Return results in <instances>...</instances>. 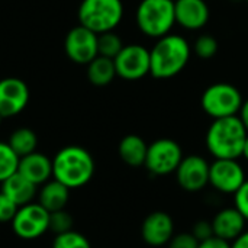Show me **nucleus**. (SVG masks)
<instances>
[{
	"label": "nucleus",
	"mask_w": 248,
	"mask_h": 248,
	"mask_svg": "<svg viewBox=\"0 0 248 248\" xmlns=\"http://www.w3.org/2000/svg\"><path fill=\"white\" fill-rule=\"evenodd\" d=\"M234 206L244 217L248 222V179L243 183V186L234 193Z\"/></svg>",
	"instance_id": "30"
},
{
	"label": "nucleus",
	"mask_w": 248,
	"mask_h": 248,
	"mask_svg": "<svg viewBox=\"0 0 248 248\" xmlns=\"http://www.w3.org/2000/svg\"><path fill=\"white\" fill-rule=\"evenodd\" d=\"M247 180L238 160L215 158L209 166V185L222 195H234Z\"/></svg>",
	"instance_id": "10"
},
{
	"label": "nucleus",
	"mask_w": 248,
	"mask_h": 248,
	"mask_svg": "<svg viewBox=\"0 0 248 248\" xmlns=\"http://www.w3.org/2000/svg\"><path fill=\"white\" fill-rule=\"evenodd\" d=\"M140 31L150 38H161L170 33L176 23L173 0H141L135 13Z\"/></svg>",
	"instance_id": "4"
},
{
	"label": "nucleus",
	"mask_w": 248,
	"mask_h": 248,
	"mask_svg": "<svg viewBox=\"0 0 248 248\" xmlns=\"http://www.w3.org/2000/svg\"><path fill=\"white\" fill-rule=\"evenodd\" d=\"M73 225H74L73 217L65 209L49 214V231L54 232L55 235L71 231Z\"/></svg>",
	"instance_id": "26"
},
{
	"label": "nucleus",
	"mask_w": 248,
	"mask_h": 248,
	"mask_svg": "<svg viewBox=\"0 0 248 248\" xmlns=\"http://www.w3.org/2000/svg\"><path fill=\"white\" fill-rule=\"evenodd\" d=\"M64 51L67 57L81 65H87L97 55V33L83 25L73 28L64 39Z\"/></svg>",
	"instance_id": "11"
},
{
	"label": "nucleus",
	"mask_w": 248,
	"mask_h": 248,
	"mask_svg": "<svg viewBox=\"0 0 248 248\" xmlns=\"http://www.w3.org/2000/svg\"><path fill=\"white\" fill-rule=\"evenodd\" d=\"M7 144L20 158L36 151L38 137L31 128H17L10 134Z\"/></svg>",
	"instance_id": "22"
},
{
	"label": "nucleus",
	"mask_w": 248,
	"mask_h": 248,
	"mask_svg": "<svg viewBox=\"0 0 248 248\" xmlns=\"http://www.w3.org/2000/svg\"><path fill=\"white\" fill-rule=\"evenodd\" d=\"M173 1H176V0H173Z\"/></svg>",
	"instance_id": "38"
},
{
	"label": "nucleus",
	"mask_w": 248,
	"mask_h": 248,
	"mask_svg": "<svg viewBox=\"0 0 248 248\" xmlns=\"http://www.w3.org/2000/svg\"><path fill=\"white\" fill-rule=\"evenodd\" d=\"M147 151H148V144L144 141V138L135 134L125 135L118 145V153L121 160L129 167L144 166L147 158Z\"/></svg>",
	"instance_id": "20"
},
{
	"label": "nucleus",
	"mask_w": 248,
	"mask_h": 248,
	"mask_svg": "<svg viewBox=\"0 0 248 248\" xmlns=\"http://www.w3.org/2000/svg\"><path fill=\"white\" fill-rule=\"evenodd\" d=\"M243 157L246 158L248 161V137L247 140H246V144H244V150H243Z\"/></svg>",
	"instance_id": "35"
},
{
	"label": "nucleus",
	"mask_w": 248,
	"mask_h": 248,
	"mask_svg": "<svg viewBox=\"0 0 248 248\" xmlns=\"http://www.w3.org/2000/svg\"><path fill=\"white\" fill-rule=\"evenodd\" d=\"M190 232L193 234V237H195L199 243H202V241H205V240H209L211 237H214L212 222L205 221V219H201V221L195 222V225H193V228H192Z\"/></svg>",
	"instance_id": "31"
},
{
	"label": "nucleus",
	"mask_w": 248,
	"mask_h": 248,
	"mask_svg": "<svg viewBox=\"0 0 248 248\" xmlns=\"http://www.w3.org/2000/svg\"><path fill=\"white\" fill-rule=\"evenodd\" d=\"M183 157V150L177 141L171 138H160L148 145L144 167L153 176H169L177 170Z\"/></svg>",
	"instance_id": "7"
},
{
	"label": "nucleus",
	"mask_w": 248,
	"mask_h": 248,
	"mask_svg": "<svg viewBox=\"0 0 248 248\" xmlns=\"http://www.w3.org/2000/svg\"><path fill=\"white\" fill-rule=\"evenodd\" d=\"M211 222L214 228V235L228 243H232L235 238H238L246 231L247 225V221L235 206L221 209L215 214Z\"/></svg>",
	"instance_id": "16"
},
{
	"label": "nucleus",
	"mask_w": 248,
	"mask_h": 248,
	"mask_svg": "<svg viewBox=\"0 0 248 248\" xmlns=\"http://www.w3.org/2000/svg\"><path fill=\"white\" fill-rule=\"evenodd\" d=\"M94 169L92 154L80 145L64 147L52 158V179L61 182L68 189L86 186L92 180Z\"/></svg>",
	"instance_id": "3"
},
{
	"label": "nucleus",
	"mask_w": 248,
	"mask_h": 248,
	"mask_svg": "<svg viewBox=\"0 0 248 248\" xmlns=\"http://www.w3.org/2000/svg\"><path fill=\"white\" fill-rule=\"evenodd\" d=\"M116 76L124 80H140L150 74L151 71V58L150 49L140 44L124 45L121 52L113 58Z\"/></svg>",
	"instance_id": "9"
},
{
	"label": "nucleus",
	"mask_w": 248,
	"mask_h": 248,
	"mask_svg": "<svg viewBox=\"0 0 248 248\" xmlns=\"http://www.w3.org/2000/svg\"><path fill=\"white\" fill-rule=\"evenodd\" d=\"M116 77L115 61L112 58H106L97 55L92 62L87 64V78L93 86L103 87L113 81Z\"/></svg>",
	"instance_id": "21"
},
{
	"label": "nucleus",
	"mask_w": 248,
	"mask_h": 248,
	"mask_svg": "<svg viewBox=\"0 0 248 248\" xmlns=\"http://www.w3.org/2000/svg\"><path fill=\"white\" fill-rule=\"evenodd\" d=\"M246 1H247V3H248V0H246Z\"/></svg>",
	"instance_id": "37"
},
{
	"label": "nucleus",
	"mask_w": 248,
	"mask_h": 248,
	"mask_svg": "<svg viewBox=\"0 0 248 248\" xmlns=\"http://www.w3.org/2000/svg\"><path fill=\"white\" fill-rule=\"evenodd\" d=\"M19 155L10 148L7 142H0V183L17 173Z\"/></svg>",
	"instance_id": "24"
},
{
	"label": "nucleus",
	"mask_w": 248,
	"mask_h": 248,
	"mask_svg": "<svg viewBox=\"0 0 248 248\" xmlns=\"http://www.w3.org/2000/svg\"><path fill=\"white\" fill-rule=\"evenodd\" d=\"M248 137L240 116L214 119L206 132V148L214 158L238 160L243 157L244 144Z\"/></svg>",
	"instance_id": "1"
},
{
	"label": "nucleus",
	"mask_w": 248,
	"mask_h": 248,
	"mask_svg": "<svg viewBox=\"0 0 248 248\" xmlns=\"http://www.w3.org/2000/svg\"><path fill=\"white\" fill-rule=\"evenodd\" d=\"M195 54L202 60H211L218 52V41L211 35H201L193 44Z\"/></svg>",
	"instance_id": "27"
},
{
	"label": "nucleus",
	"mask_w": 248,
	"mask_h": 248,
	"mask_svg": "<svg viewBox=\"0 0 248 248\" xmlns=\"http://www.w3.org/2000/svg\"><path fill=\"white\" fill-rule=\"evenodd\" d=\"M231 248H248V231L246 230L238 238L231 243Z\"/></svg>",
	"instance_id": "33"
},
{
	"label": "nucleus",
	"mask_w": 248,
	"mask_h": 248,
	"mask_svg": "<svg viewBox=\"0 0 248 248\" xmlns=\"http://www.w3.org/2000/svg\"><path fill=\"white\" fill-rule=\"evenodd\" d=\"M17 173L35 186H42L52 177V160L42 153L33 151L25 157H20Z\"/></svg>",
	"instance_id": "17"
},
{
	"label": "nucleus",
	"mask_w": 248,
	"mask_h": 248,
	"mask_svg": "<svg viewBox=\"0 0 248 248\" xmlns=\"http://www.w3.org/2000/svg\"><path fill=\"white\" fill-rule=\"evenodd\" d=\"M52 248H92V244L83 234L71 230L68 232L55 235Z\"/></svg>",
	"instance_id": "25"
},
{
	"label": "nucleus",
	"mask_w": 248,
	"mask_h": 248,
	"mask_svg": "<svg viewBox=\"0 0 248 248\" xmlns=\"http://www.w3.org/2000/svg\"><path fill=\"white\" fill-rule=\"evenodd\" d=\"M192 48L186 38L167 33L157 39L155 45L150 49L151 71L155 78H171L180 74L190 61Z\"/></svg>",
	"instance_id": "2"
},
{
	"label": "nucleus",
	"mask_w": 248,
	"mask_h": 248,
	"mask_svg": "<svg viewBox=\"0 0 248 248\" xmlns=\"http://www.w3.org/2000/svg\"><path fill=\"white\" fill-rule=\"evenodd\" d=\"M29 102V87L17 77H6L0 80V115L1 118H13L19 115Z\"/></svg>",
	"instance_id": "13"
},
{
	"label": "nucleus",
	"mask_w": 248,
	"mask_h": 248,
	"mask_svg": "<svg viewBox=\"0 0 248 248\" xmlns=\"http://www.w3.org/2000/svg\"><path fill=\"white\" fill-rule=\"evenodd\" d=\"M13 232L22 240H36L49 231V212L38 202H31L17 209L12 219Z\"/></svg>",
	"instance_id": "8"
},
{
	"label": "nucleus",
	"mask_w": 248,
	"mask_h": 248,
	"mask_svg": "<svg viewBox=\"0 0 248 248\" xmlns=\"http://www.w3.org/2000/svg\"><path fill=\"white\" fill-rule=\"evenodd\" d=\"M238 116H240V119L243 121L246 129L248 131V99L247 100H244V103H243V106H241V110H240Z\"/></svg>",
	"instance_id": "34"
},
{
	"label": "nucleus",
	"mask_w": 248,
	"mask_h": 248,
	"mask_svg": "<svg viewBox=\"0 0 248 248\" xmlns=\"http://www.w3.org/2000/svg\"><path fill=\"white\" fill-rule=\"evenodd\" d=\"M36 187L38 186H35L20 173H15L1 183V192L9 199H12L19 208L33 202L36 196Z\"/></svg>",
	"instance_id": "19"
},
{
	"label": "nucleus",
	"mask_w": 248,
	"mask_h": 248,
	"mask_svg": "<svg viewBox=\"0 0 248 248\" xmlns=\"http://www.w3.org/2000/svg\"><path fill=\"white\" fill-rule=\"evenodd\" d=\"M199 241L193 237L192 232H180L174 234L170 243L167 244V248H198Z\"/></svg>",
	"instance_id": "29"
},
{
	"label": "nucleus",
	"mask_w": 248,
	"mask_h": 248,
	"mask_svg": "<svg viewBox=\"0 0 248 248\" xmlns=\"http://www.w3.org/2000/svg\"><path fill=\"white\" fill-rule=\"evenodd\" d=\"M70 190L65 185L61 182L52 179L48 180L41 186V190L38 193V203L45 208L49 214L65 209L68 199H70Z\"/></svg>",
	"instance_id": "18"
},
{
	"label": "nucleus",
	"mask_w": 248,
	"mask_h": 248,
	"mask_svg": "<svg viewBox=\"0 0 248 248\" xmlns=\"http://www.w3.org/2000/svg\"><path fill=\"white\" fill-rule=\"evenodd\" d=\"M122 48H124V42H122L121 36L118 33H115L113 31L103 32V33L97 35V51H99V55L113 60L121 52Z\"/></svg>",
	"instance_id": "23"
},
{
	"label": "nucleus",
	"mask_w": 248,
	"mask_h": 248,
	"mask_svg": "<svg viewBox=\"0 0 248 248\" xmlns=\"http://www.w3.org/2000/svg\"><path fill=\"white\" fill-rule=\"evenodd\" d=\"M176 23L187 31L202 29L211 16L209 6L205 0H176Z\"/></svg>",
	"instance_id": "15"
},
{
	"label": "nucleus",
	"mask_w": 248,
	"mask_h": 248,
	"mask_svg": "<svg viewBox=\"0 0 248 248\" xmlns=\"http://www.w3.org/2000/svg\"><path fill=\"white\" fill-rule=\"evenodd\" d=\"M198 248H231V243H228V241L214 235L209 240H205V241L199 243V247Z\"/></svg>",
	"instance_id": "32"
},
{
	"label": "nucleus",
	"mask_w": 248,
	"mask_h": 248,
	"mask_svg": "<svg viewBox=\"0 0 248 248\" xmlns=\"http://www.w3.org/2000/svg\"><path fill=\"white\" fill-rule=\"evenodd\" d=\"M209 163L198 154L183 157L174 171L177 185L190 193L201 192L209 185Z\"/></svg>",
	"instance_id": "12"
},
{
	"label": "nucleus",
	"mask_w": 248,
	"mask_h": 248,
	"mask_svg": "<svg viewBox=\"0 0 248 248\" xmlns=\"http://www.w3.org/2000/svg\"><path fill=\"white\" fill-rule=\"evenodd\" d=\"M17 209L19 206L12 199H9L3 192H0V224L12 222Z\"/></svg>",
	"instance_id": "28"
},
{
	"label": "nucleus",
	"mask_w": 248,
	"mask_h": 248,
	"mask_svg": "<svg viewBox=\"0 0 248 248\" xmlns=\"http://www.w3.org/2000/svg\"><path fill=\"white\" fill-rule=\"evenodd\" d=\"M124 17L122 0H83L78 7L80 25L103 33L113 31Z\"/></svg>",
	"instance_id": "5"
},
{
	"label": "nucleus",
	"mask_w": 248,
	"mask_h": 248,
	"mask_svg": "<svg viewBox=\"0 0 248 248\" xmlns=\"http://www.w3.org/2000/svg\"><path fill=\"white\" fill-rule=\"evenodd\" d=\"M174 235V221L164 211H155L141 224V238L153 248L166 247Z\"/></svg>",
	"instance_id": "14"
},
{
	"label": "nucleus",
	"mask_w": 248,
	"mask_h": 248,
	"mask_svg": "<svg viewBox=\"0 0 248 248\" xmlns=\"http://www.w3.org/2000/svg\"><path fill=\"white\" fill-rule=\"evenodd\" d=\"M243 103L241 92L230 83H215L209 86L201 97L203 112L212 119L237 116Z\"/></svg>",
	"instance_id": "6"
},
{
	"label": "nucleus",
	"mask_w": 248,
	"mask_h": 248,
	"mask_svg": "<svg viewBox=\"0 0 248 248\" xmlns=\"http://www.w3.org/2000/svg\"><path fill=\"white\" fill-rule=\"evenodd\" d=\"M1 121H3V118H1V115H0V124H1Z\"/></svg>",
	"instance_id": "36"
}]
</instances>
